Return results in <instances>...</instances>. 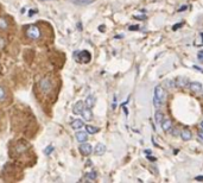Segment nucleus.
Masks as SVG:
<instances>
[{
    "mask_svg": "<svg viewBox=\"0 0 203 183\" xmlns=\"http://www.w3.org/2000/svg\"><path fill=\"white\" fill-rule=\"evenodd\" d=\"M165 101V92L162 86H157L155 88V95H153V105L157 109H159Z\"/></svg>",
    "mask_w": 203,
    "mask_h": 183,
    "instance_id": "1",
    "label": "nucleus"
},
{
    "mask_svg": "<svg viewBox=\"0 0 203 183\" xmlns=\"http://www.w3.org/2000/svg\"><path fill=\"white\" fill-rule=\"evenodd\" d=\"M54 81L49 77H43L41 81H39V90H41L43 94H50L52 90H54Z\"/></svg>",
    "mask_w": 203,
    "mask_h": 183,
    "instance_id": "2",
    "label": "nucleus"
},
{
    "mask_svg": "<svg viewBox=\"0 0 203 183\" xmlns=\"http://www.w3.org/2000/svg\"><path fill=\"white\" fill-rule=\"evenodd\" d=\"M25 34H26L27 38H30V39H32V41L39 39L42 36V32H41V30H39V27L36 26V25H30V26H27Z\"/></svg>",
    "mask_w": 203,
    "mask_h": 183,
    "instance_id": "3",
    "label": "nucleus"
},
{
    "mask_svg": "<svg viewBox=\"0 0 203 183\" xmlns=\"http://www.w3.org/2000/svg\"><path fill=\"white\" fill-rule=\"evenodd\" d=\"M76 57V60L79 62H83V63H88L92 58V55L89 54L87 50H83V51H80V53H76L74 55Z\"/></svg>",
    "mask_w": 203,
    "mask_h": 183,
    "instance_id": "4",
    "label": "nucleus"
},
{
    "mask_svg": "<svg viewBox=\"0 0 203 183\" xmlns=\"http://www.w3.org/2000/svg\"><path fill=\"white\" fill-rule=\"evenodd\" d=\"M162 129L165 133H171V132H172V130H174V125H172L171 119L164 118V120L162 121Z\"/></svg>",
    "mask_w": 203,
    "mask_h": 183,
    "instance_id": "5",
    "label": "nucleus"
},
{
    "mask_svg": "<svg viewBox=\"0 0 203 183\" xmlns=\"http://www.w3.org/2000/svg\"><path fill=\"white\" fill-rule=\"evenodd\" d=\"M80 152H81L83 156H89L90 153H92V151H93V148H92V145L88 144V143H83L82 145H80Z\"/></svg>",
    "mask_w": 203,
    "mask_h": 183,
    "instance_id": "6",
    "label": "nucleus"
},
{
    "mask_svg": "<svg viewBox=\"0 0 203 183\" xmlns=\"http://www.w3.org/2000/svg\"><path fill=\"white\" fill-rule=\"evenodd\" d=\"M175 85L178 88H187L189 86V80L187 77H176L175 79Z\"/></svg>",
    "mask_w": 203,
    "mask_h": 183,
    "instance_id": "7",
    "label": "nucleus"
},
{
    "mask_svg": "<svg viewBox=\"0 0 203 183\" xmlns=\"http://www.w3.org/2000/svg\"><path fill=\"white\" fill-rule=\"evenodd\" d=\"M189 88L194 93H200V92H202L203 87L200 82H191V83H189Z\"/></svg>",
    "mask_w": 203,
    "mask_h": 183,
    "instance_id": "8",
    "label": "nucleus"
},
{
    "mask_svg": "<svg viewBox=\"0 0 203 183\" xmlns=\"http://www.w3.org/2000/svg\"><path fill=\"white\" fill-rule=\"evenodd\" d=\"M181 137H182V139L184 142H188L192 138V133H191V131L189 129H183L182 132H181Z\"/></svg>",
    "mask_w": 203,
    "mask_h": 183,
    "instance_id": "9",
    "label": "nucleus"
},
{
    "mask_svg": "<svg viewBox=\"0 0 203 183\" xmlns=\"http://www.w3.org/2000/svg\"><path fill=\"white\" fill-rule=\"evenodd\" d=\"M83 109H84V103H83L82 101H77V102H76V103L74 105L73 112H74L75 114H81Z\"/></svg>",
    "mask_w": 203,
    "mask_h": 183,
    "instance_id": "10",
    "label": "nucleus"
},
{
    "mask_svg": "<svg viewBox=\"0 0 203 183\" xmlns=\"http://www.w3.org/2000/svg\"><path fill=\"white\" fill-rule=\"evenodd\" d=\"M106 152V146L103 145V144H97L96 146L94 148V153L95 155H97V156H101V155H103Z\"/></svg>",
    "mask_w": 203,
    "mask_h": 183,
    "instance_id": "11",
    "label": "nucleus"
},
{
    "mask_svg": "<svg viewBox=\"0 0 203 183\" xmlns=\"http://www.w3.org/2000/svg\"><path fill=\"white\" fill-rule=\"evenodd\" d=\"M82 117H83V119L84 120H87V121H89V120H92L93 119V113H92V111H90V108H84L83 111H82Z\"/></svg>",
    "mask_w": 203,
    "mask_h": 183,
    "instance_id": "12",
    "label": "nucleus"
},
{
    "mask_svg": "<svg viewBox=\"0 0 203 183\" xmlns=\"http://www.w3.org/2000/svg\"><path fill=\"white\" fill-rule=\"evenodd\" d=\"M75 136H76V139H77V140H79L80 143L87 142V139H88L87 132H83V131H80V132H77Z\"/></svg>",
    "mask_w": 203,
    "mask_h": 183,
    "instance_id": "13",
    "label": "nucleus"
},
{
    "mask_svg": "<svg viewBox=\"0 0 203 183\" xmlns=\"http://www.w3.org/2000/svg\"><path fill=\"white\" fill-rule=\"evenodd\" d=\"M8 27H10L8 21L4 17H0V31H6L8 30Z\"/></svg>",
    "mask_w": 203,
    "mask_h": 183,
    "instance_id": "14",
    "label": "nucleus"
},
{
    "mask_svg": "<svg viewBox=\"0 0 203 183\" xmlns=\"http://www.w3.org/2000/svg\"><path fill=\"white\" fill-rule=\"evenodd\" d=\"M83 126H84V122L82 121V120H80V119H76V120H74V121L71 122V127L74 130H80Z\"/></svg>",
    "mask_w": 203,
    "mask_h": 183,
    "instance_id": "15",
    "label": "nucleus"
},
{
    "mask_svg": "<svg viewBox=\"0 0 203 183\" xmlns=\"http://www.w3.org/2000/svg\"><path fill=\"white\" fill-rule=\"evenodd\" d=\"M7 90L5 87H2V86H0V103L4 101H6L7 99Z\"/></svg>",
    "mask_w": 203,
    "mask_h": 183,
    "instance_id": "16",
    "label": "nucleus"
},
{
    "mask_svg": "<svg viewBox=\"0 0 203 183\" xmlns=\"http://www.w3.org/2000/svg\"><path fill=\"white\" fill-rule=\"evenodd\" d=\"M95 105V98L93 96V95H89L88 98L86 99V106L88 107V108H93Z\"/></svg>",
    "mask_w": 203,
    "mask_h": 183,
    "instance_id": "17",
    "label": "nucleus"
},
{
    "mask_svg": "<svg viewBox=\"0 0 203 183\" xmlns=\"http://www.w3.org/2000/svg\"><path fill=\"white\" fill-rule=\"evenodd\" d=\"M164 114H163L160 111H157L156 113H155V120H156L157 124H162V121L164 120Z\"/></svg>",
    "mask_w": 203,
    "mask_h": 183,
    "instance_id": "18",
    "label": "nucleus"
},
{
    "mask_svg": "<svg viewBox=\"0 0 203 183\" xmlns=\"http://www.w3.org/2000/svg\"><path fill=\"white\" fill-rule=\"evenodd\" d=\"M86 131H87V133H89V135H94V133L99 132V129L96 126H93V125H87L86 126Z\"/></svg>",
    "mask_w": 203,
    "mask_h": 183,
    "instance_id": "19",
    "label": "nucleus"
},
{
    "mask_svg": "<svg viewBox=\"0 0 203 183\" xmlns=\"http://www.w3.org/2000/svg\"><path fill=\"white\" fill-rule=\"evenodd\" d=\"M70 1H73L76 5H89V4L94 2L95 0H70Z\"/></svg>",
    "mask_w": 203,
    "mask_h": 183,
    "instance_id": "20",
    "label": "nucleus"
},
{
    "mask_svg": "<svg viewBox=\"0 0 203 183\" xmlns=\"http://www.w3.org/2000/svg\"><path fill=\"white\" fill-rule=\"evenodd\" d=\"M164 86L169 89L175 88V87H176V85H175V79H174V80H166V81L164 82Z\"/></svg>",
    "mask_w": 203,
    "mask_h": 183,
    "instance_id": "21",
    "label": "nucleus"
},
{
    "mask_svg": "<svg viewBox=\"0 0 203 183\" xmlns=\"http://www.w3.org/2000/svg\"><path fill=\"white\" fill-rule=\"evenodd\" d=\"M96 177H97V174H96L95 171H92V172H88V174H87V178L90 180V181L96 180Z\"/></svg>",
    "mask_w": 203,
    "mask_h": 183,
    "instance_id": "22",
    "label": "nucleus"
},
{
    "mask_svg": "<svg viewBox=\"0 0 203 183\" xmlns=\"http://www.w3.org/2000/svg\"><path fill=\"white\" fill-rule=\"evenodd\" d=\"M183 25H184V23H178V24H176V25H174V26H172V30H174V31H177V30H178V29H181V27L183 26Z\"/></svg>",
    "mask_w": 203,
    "mask_h": 183,
    "instance_id": "23",
    "label": "nucleus"
},
{
    "mask_svg": "<svg viewBox=\"0 0 203 183\" xmlns=\"http://www.w3.org/2000/svg\"><path fill=\"white\" fill-rule=\"evenodd\" d=\"M140 27H139V25H131V26L129 27V31H138Z\"/></svg>",
    "mask_w": 203,
    "mask_h": 183,
    "instance_id": "24",
    "label": "nucleus"
},
{
    "mask_svg": "<svg viewBox=\"0 0 203 183\" xmlns=\"http://www.w3.org/2000/svg\"><path fill=\"white\" fill-rule=\"evenodd\" d=\"M197 57H198V60H200V61L203 62V50L198 51V55H197Z\"/></svg>",
    "mask_w": 203,
    "mask_h": 183,
    "instance_id": "25",
    "label": "nucleus"
},
{
    "mask_svg": "<svg viewBox=\"0 0 203 183\" xmlns=\"http://www.w3.org/2000/svg\"><path fill=\"white\" fill-rule=\"evenodd\" d=\"M198 138H200L201 140H203V129L198 131Z\"/></svg>",
    "mask_w": 203,
    "mask_h": 183,
    "instance_id": "26",
    "label": "nucleus"
},
{
    "mask_svg": "<svg viewBox=\"0 0 203 183\" xmlns=\"http://www.w3.org/2000/svg\"><path fill=\"white\" fill-rule=\"evenodd\" d=\"M52 150H54V148H52V146H49L47 149H45V153H47V155H49V153H50Z\"/></svg>",
    "mask_w": 203,
    "mask_h": 183,
    "instance_id": "27",
    "label": "nucleus"
},
{
    "mask_svg": "<svg viewBox=\"0 0 203 183\" xmlns=\"http://www.w3.org/2000/svg\"><path fill=\"white\" fill-rule=\"evenodd\" d=\"M187 8H188V6H185V5H184V6H182L181 8H178V11H177V12H183V11H185Z\"/></svg>",
    "mask_w": 203,
    "mask_h": 183,
    "instance_id": "28",
    "label": "nucleus"
},
{
    "mask_svg": "<svg viewBox=\"0 0 203 183\" xmlns=\"http://www.w3.org/2000/svg\"><path fill=\"white\" fill-rule=\"evenodd\" d=\"M134 18H137V19H146V16H134Z\"/></svg>",
    "mask_w": 203,
    "mask_h": 183,
    "instance_id": "29",
    "label": "nucleus"
},
{
    "mask_svg": "<svg viewBox=\"0 0 203 183\" xmlns=\"http://www.w3.org/2000/svg\"><path fill=\"white\" fill-rule=\"evenodd\" d=\"M196 181H200V182H203V176H196L195 177Z\"/></svg>",
    "mask_w": 203,
    "mask_h": 183,
    "instance_id": "30",
    "label": "nucleus"
},
{
    "mask_svg": "<svg viewBox=\"0 0 203 183\" xmlns=\"http://www.w3.org/2000/svg\"><path fill=\"white\" fill-rule=\"evenodd\" d=\"M34 13H37V12H36V11H34V10H30V13H29V16H30V17H31V16H34Z\"/></svg>",
    "mask_w": 203,
    "mask_h": 183,
    "instance_id": "31",
    "label": "nucleus"
},
{
    "mask_svg": "<svg viewBox=\"0 0 203 183\" xmlns=\"http://www.w3.org/2000/svg\"><path fill=\"white\" fill-rule=\"evenodd\" d=\"M147 158H149L150 161H153V162H155V161H156V158H155V157H151V156H147Z\"/></svg>",
    "mask_w": 203,
    "mask_h": 183,
    "instance_id": "32",
    "label": "nucleus"
},
{
    "mask_svg": "<svg viewBox=\"0 0 203 183\" xmlns=\"http://www.w3.org/2000/svg\"><path fill=\"white\" fill-rule=\"evenodd\" d=\"M99 29H100V30H101V32H103V30H105V26H103V25H101V26L99 27Z\"/></svg>",
    "mask_w": 203,
    "mask_h": 183,
    "instance_id": "33",
    "label": "nucleus"
},
{
    "mask_svg": "<svg viewBox=\"0 0 203 183\" xmlns=\"http://www.w3.org/2000/svg\"><path fill=\"white\" fill-rule=\"evenodd\" d=\"M201 127H202V129H203V121L201 122Z\"/></svg>",
    "mask_w": 203,
    "mask_h": 183,
    "instance_id": "34",
    "label": "nucleus"
}]
</instances>
